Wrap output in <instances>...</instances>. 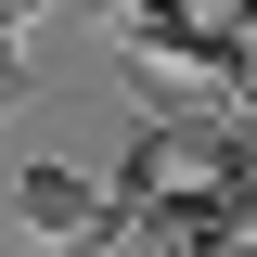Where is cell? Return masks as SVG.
I'll return each mask as SVG.
<instances>
[{
  "label": "cell",
  "instance_id": "1",
  "mask_svg": "<svg viewBox=\"0 0 257 257\" xmlns=\"http://www.w3.org/2000/svg\"><path fill=\"white\" fill-rule=\"evenodd\" d=\"M116 180L128 193H167V206H206V193H231V142H219V116H155L128 142Z\"/></svg>",
  "mask_w": 257,
  "mask_h": 257
},
{
  "label": "cell",
  "instance_id": "2",
  "mask_svg": "<svg viewBox=\"0 0 257 257\" xmlns=\"http://www.w3.org/2000/svg\"><path fill=\"white\" fill-rule=\"evenodd\" d=\"M13 219L52 231V244H77V231L103 219V180H90V167H26V180H13Z\"/></svg>",
  "mask_w": 257,
  "mask_h": 257
},
{
  "label": "cell",
  "instance_id": "3",
  "mask_svg": "<svg viewBox=\"0 0 257 257\" xmlns=\"http://www.w3.org/2000/svg\"><path fill=\"white\" fill-rule=\"evenodd\" d=\"M26 103V39H0V116Z\"/></svg>",
  "mask_w": 257,
  "mask_h": 257
},
{
  "label": "cell",
  "instance_id": "4",
  "mask_svg": "<svg viewBox=\"0 0 257 257\" xmlns=\"http://www.w3.org/2000/svg\"><path fill=\"white\" fill-rule=\"evenodd\" d=\"M39 13H52V0H0V39H26V26H39Z\"/></svg>",
  "mask_w": 257,
  "mask_h": 257
},
{
  "label": "cell",
  "instance_id": "5",
  "mask_svg": "<svg viewBox=\"0 0 257 257\" xmlns=\"http://www.w3.org/2000/svg\"><path fill=\"white\" fill-rule=\"evenodd\" d=\"M231 219H244V231H257V180H231Z\"/></svg>",
  "mask_w": 257,
  "mask_h": 257
}]
</instances>
